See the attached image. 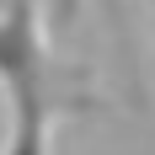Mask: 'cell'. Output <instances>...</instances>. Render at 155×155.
I'll use <instances>...</instances> for the list:
<instances>
[{"label": "cell", "mask_w": 155, "mask_h": 155, "mask_svg": "<svg viewBox=\"0 0 155 155\" xmlns=\"http://www.w3.org/2000/svg\"><path fill=\"white\" fill-rule=\"evenodd\" d=\"M0 91L11 102V134L0 155H48L54 118L75 102L64 96V80L48 59L32 0H5L0 11Z\"/></svg>", "instance_id": "1"}, {"label": "cell", "mask_w": 155, "mask_h": 155, "mask_svg": "<svg viewBox=\"0 0 155 155\" xmlns=\"http://www.w3.org/2000/svg\"><path fill=\"white\" fill-rule=\"evenodd\" d=\"M48 16H54V27L70 32L75 27V16H80V0H48Z\"/></svg>", "instance_id": "2"}, {"label": "cell", "mask_w": 155, "mask_h": 155, "mask_svg": "<svg viewBox=\"0 0 155 155\" xmlns=\"http://www.w3.org/2000/svg\"><path fill=\"white\" fill-rule=\"evenodd\" d=\"M150 5H155V0H150Z\"/></svg>", "instance_id": "3"}]
</instances>
